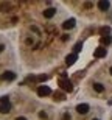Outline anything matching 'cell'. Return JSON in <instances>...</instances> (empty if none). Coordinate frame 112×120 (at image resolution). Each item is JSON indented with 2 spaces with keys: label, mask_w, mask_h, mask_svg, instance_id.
<instances>
[{
  "label": "cell",
  "mask_w": 112,
  "mask_h": 120,
  "mask_svg": "<svg viewBox=\"0 0 112 120\" xmlns=\"http://www.w3.org/2000/svg\"><path fill=\"white\" fill-rule=\"evenodd\" d=\"M2 80H5V81H13V80H16V73L14 72H5L3 75H2Z\"/></svg>",
  "instance_id": "8992f818"
},
{
  "label": "cell",
  "mask_w": 112,
  "mask_h": 120,
  "mask_svg": "<svg viewBox=\"0 0 112 120\" xmlns=\"http://www.w3.org/2000/svg\"><path fill=\"white\" fill-rule=\"evenodd\" d=\"M39 117H40V119H47V114H45V112H40Z\"/></svg>",
  "instance_id": "e0dca14e"
},
{
  "label": "cell",
  "mask_w": 112,
  "mask_h": 120,
  "mask_svg": "<svg viewBox=\"0 0 112 120\" xmlns=\"http://www.w3.org/2000/svg\"><path fill=\"white\" fill-rule=\"evenodd\" d=\"M2 50H3V45H0V52H2Z\"/></svg>",
  "instance_id": "ffe728a7"
},
{
  "label": "cell",
  "mask_w": 112,
  "mask_h": 120,
  "mask_svg": "<svg viewBox=\"0 0 112 120\" xmlns=\"http://www.w3.org/2000/svg\"><path fill=\"white\" fill-rule=\"evenodd\" d=\"M94 89L97 90V92H103V90H104V86L100 84V83H95V84H94Z\"/></svg>",
  "instance_id": "4fadbf2b"
},
{
  "label": "cell",
  "mask_w": 112,
  "mask_h": 120,
  "mask_svg": "<svg viewBox=\"0 0 112 120\" xmlns=\"http://www.w3.org/2000/svg\"><path fill=\"white\" fill-rule=\"evenodd\" d=\"M37 80H39V81H45V80H47V75H40Z\"/></svg>",
  "instance_id": "2e32d148"
},
{
  "label": "cell",
  "mask_w": 112,
  "mask_h": 120,
  "mask_svg": "<svg viewBox=\"0 0 112 120\" xmlns=\"http://www.w3.org/2000/svg\"><path fill=\"white\" fill-rule=\"evenodd\" d=\"M75 19H67V20H65V22L62 23V28L64 30H72L73 27H75Z\"/></svg>",
  "instance_id": "52a82bcc"
},
{
  "label": "cell",
  "mask_w": 112,
  "mask_h": 120,
  "mask_svg": "<svg viewBox=\"0 0 112 120\" xmlns=\"http://www.w3.org/2000/svg\"><path fill=\"white\" fill-rule=\"evenodd\" d=\"M59 87H61L62 90H65V92H72L73 90L72 83H70L67 78H61V80H59Z\"/></svg>",
  "instance_id": "7a4b0ae2"
},
{
  "label": "cell",
  "mask_w": 112,
  "mask_h": 120,
  "mask_svg": "<svg viewBox=\"0 0 112 120\" xmlns=\"http://www.w3.org/2000/svg\"><path fill=\"white\" fill-rule=\"evenodd\" d=\"M16 120H27V119H25V117H17Z\"/></svg>",
  "instance_id": "d6986e66"
},
{
  "label": "cell",
  "mask_w": 112,
  "mask_h": 120,
  "mask_svg": "<svg viewBox=\"0 0 112 120\" xmlns=\"http://www.w3.org/2000/svg\"><path fill=\"white\" fill-rule=\"evenodd\" d=\"M109 6H111V3H109L108 0H101V2H98V8H100V11H108Z\"/></svg>",
  "instance_id": "ba28073f"
},
{
  "label": "cell",
  "mask_w": 112,
  "mask_h": 120,
  "mask_svg": "<svg viewBox=\"0 0 112 120\" xmlns=\"http://www.w3.org/2000/svg\"><path fill=\"white\" fill-rule=\"evenodd\" d=\"M76 112H78V114H87V112H89V105H87V103L78 105V106H76Z\"/></svg>",
  "instance_id": "277c9868"
},
{
  "label": "cell",
  "mask_w": 112,
  "mask_h": 120,
  "mask_svg": "<svg viewBox=\"0 0 112 120\" xmlns=\"http://www.w3.org/2000/svg\"><path fill=\"white\" fill-rule=\"evenodd\" d=\"M54 98H56V100H64L65 95H64L62 92H56V94H54Z\"/></svg>",
  "instance_id": "9a60e30c"
},
{
  "label": "cell",
  "mask_w": 112,
  "mask_h": 120,
  "mask_svg": "<svg viewBox=\"0 0 112 120\" xmlns=\"http://www.w3.org/2000/svg\"><path fill=\"white\" fill-rule=\"evenodd\" d=\"M94 120H98V119H94Z\"/></svg>",
  "instance_id": "7402d4cb"
},
{
  "label": "cell",
  "mask_w": 112,
  "mask_h": 120,
  "mask_svg": "<svg viewBox=\"0 0 112 120\" xmlns=\"http://www.w3.org/2000/svg\"><path fill=\"white\" fill-rule=\"evenodd\" d=\"M54 13H56V9L54 8H47L44 11V17H47V19H51L54 16Z\"/></svg>",
  "instance_id": "30bf717a"
},
{
  "label": "cell",
  "mask_w": 112,
  "mask_h": 120,
  "mask_svg": "<svg viewBox=\"0 0 112 120\" xmlns=\"http://www.w3.org/2000/svg\"><path fill=\"white\" fill-rule=\"evenodd\" d=\"M106 53H108V52H106V49H104V47H98V49L94 52V56H95V58H104V56H106Z\"/></svg>",
  "instance_id": "5b68a950"
},
{
  "label": "cell",
  "mask_w": 112,
  "mask_h": 120,
  "mask_svg": "<svg viewBox=\"0 0 112 120\" xmlns=\"http://www.w3.org/2000/svg\"><path fill=\"white\" fill-rule=\"evenodd\" d=\"M109 72H111V75H112V67H111V70H109Z\"/></svg>",
  "instance_id": "44dd1931"
},
{
  "label": "cell",
  "mask_w": 112,
  "mask_h": 120,
  "mask_svg": "<svg viewBox=\"0 0 112 120\" xmlns=\"http://www.w3.org/2000/svg\"><path fill=\"white\" fill-rule=\"evenodd\" d=\"M62 120H70V116H69V114H65V116H64V119Z\"/></svg>",
  "instance_id": "ac0fdd59"
},
{
  "label": "cell",
  "mask_w": 112,
  "mask_h": 120,
  "mask_svg": "<svg viewBox=\"0 0 112 120\" xmlns=\"http://www.w3.org/2000/svg\"><path fill=\"white\" fill-rule=\"evenodd\" d=\"M81 49H83V44H81V42L75 44V47H73V50H75V55L78 53V52H81Z\"/></svg>",
  "instance_id": "5bb4252c"
},
{
  "label": "cell",
  "mask_w": 112,
  "mask_h": 120,
  "mask_svg": "<svg viewBox=\"0 0 112 120\" xmlns=\"http://www.w3.org/2000/svg\"><path fill=\"white\" fill-rule=\"evenodd\" d=\"M100 34H101V36H109V34H111V28H109V27H103L101 30H100Z\"/></svg>",
  "instance_id": "7c38bea8"
},
{
  "label": "cell",
  "mask_w": 112,
  "mask_h": 120,
  "mask_svg": "<svg viewBox=\"0 0 112 120\" xmlns=\"http://www.w3.org/2000/svg\"><path fill=\"white\" fill-rule=\"evenodd\" d=\"M50 94H51V89H50L48 86H39L37 87V95L39 97H47Z\"/></svg>",
  "instance_id": "3957f363"
},
{
  "label": "cell",
  "mask_w": 112,
  "mask_h": 120,
  "mask_svg": "<svg viewBox=\"0 0 112 120\" xmlns=\"http://www.w3.org/2000/svg\"><path fill=\"white\" fill-rule=\"evenodd\" d=\"M76 59H78V55H75V53L69 55L67 58H65V64H67V66H72V64H75Z\"/></svg>",
  "instance_id": "9c48e42d"
},
{
  "label": "cell",
  "mask_w": 112,
  "mask_h": 120,
  "mask_svg": "<svg viewBox=\"0 0 112 120\" xmlns=\"http://www.w3.org/2000/svg\"><path fill=\"white\" fill-rule=\"evenodd\" d=\"M11 111V103H9L8 97H2L0 98V112L2 114H8Z\"/></svg>",
  "instance_id": "6da1fadb"
},
{
  "label": "cell",
  "mask_w": 112,
  "mask_h": 120,
  "mask_svg": "<svg viewBox=\"0 0 112 120\" xmlns=\"http://www.w3.org/2000/svg\"><path fill=\"white\" fill-rule=\"evenodd\" d=\"M101 42H103L104 45L112 44V36H111V34H109V36H103V38H101Z\"/></svg>",
  "instance_id": "8fae6325"
}]
</instances>
